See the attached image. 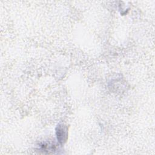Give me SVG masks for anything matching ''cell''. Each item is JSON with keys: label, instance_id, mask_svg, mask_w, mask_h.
<instances>
[{"label": "cell", "instance_id": "6da1fadb", "mask_svg": "<svg viewBox=\"0 0 155 155\" xmlns=\"http://www.w3.org/2000/svg\"><path fill=\"white\" fill-rule=\"evenodd\" d=\"M57 136H58V139H59V141L61 142V143H63L64 141L66 140L65 137L67 136L66 134L65 133V131H64L63 127H59V128H58V130L57 131Z\"/></svg>", "mask_w": 155, "mask_h": 155}]
</instances>
